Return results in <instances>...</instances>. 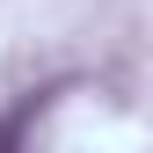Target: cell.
Here are the masks:
<instances>
[{
    "instance_id": "cell-1",
    "label": "cell",
    "mask_w": 153,
    "mask_h": 153,
    "mask_svg": "<svg viewBox=\"0 0 153 153\" xmlns=\"http://www.w3.org/2000/svg\"><path fill=\"white\" fill-rule=\"evenodd\" d=\"M51 95H59V88H36V95H22L15 109H0V153H22V131L51 109Z\"/></svg>"
}]
</instances>
